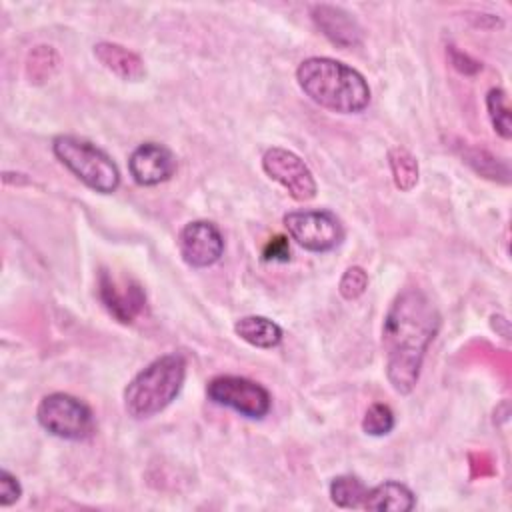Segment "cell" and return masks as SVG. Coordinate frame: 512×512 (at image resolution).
Returning a JSON list of instances; mask_svg holds the SVG:
<instances>
[{
  "label": "cell",
  "mask_w": 512,
  "mask_h": 512,
  "mask_svg": "<svg viewBox=\"0 0 512 512\" xmlns=\"http://www.w3.org/2000/svg\"><path fill=\"white\" fill-rule=\"evenodd\" d=\"M438 328L440 314L424 292L408 288L390 304L382 326V346L386 352V378L398 394L414 390L424 354Z\"/></svg>",
  "instance_id": "6da1fadb"
},
{
  "label": "cell",
  "mask_w": 512,
  "mask_h": 512,
  "mask_svg": "<svg viewBox=\"0 0 512 512\" xmlns=\"http://www.w3.org/2000/svg\"><path fill=\"white\" fill-rule=\"evenodd\" d=\"M296 80L312 102L338 114H358L370 102L366 78L356 68L328 56L302 60Z\"/></svg>",
  "instance_id": "7a4b0ae2"
},
{
  "label": "cell",
  "mask_w": 512,
  "mask_h": 512,
  "mask_svg": "<svg viewBox=\"0 0 512 512\" xmlns=\"http://www.w3.org/2000/svg\"><path fill=\"white\" fill-rule=\"evenodd\" d=\"M186 380V358L164 354L142 368L124 390V408L132 418H152L180 394Z\"/></svg>",
  "instance_id": "3957f363"
},
{
  "label": "cell",
  "mask_w": 512,
  "mask_h": 512,
  "mask_svg": "<svg viewBox=\"0 0 512 512\" xmlns=\"http://www.w3.org/2000/svg\"><path fill=\"white\" fill-rule=\"evenodd\" d=\"M52 152L80 182L94 192L110 194L120 186L118 166L96 144L64 134L52 140Z\"/></svg>",
  "instance_id": "277c9868"
},
{
  "label": "cell",
  "mask_w": 512,
  "mask_h": 512,
  "mask_svg": "<svg viewBox=\"0 0 512 512\" xmlns=\"http://www.w3.org/2000/svg\"><path fill=\"white\" fill-rule=\"evenodd\" d=\"M38 424L62 440H84L94 432V414L80 398L66 392L44 396L36 408Z\"/></svg>",
  "instance_id": "5b68a950"
},
{
  "label": "cell",
  "mask_w": 512,
  "mask_h": 512,
  "mask_svg": "<svg viewBox=\"0 0 512 512\" xmlns=\"http://www.w3.org/2000/svg\"><path fill=\"white\" fill-rule=\"evenodd\" d=\"M208 398L250 420H262L272 408L270 392L244 376H216L206 386Z\"/></svg>",
  "instance_id": "8992f818"
},
{
  "label": "cell",
  "mask_w": 512,
  "mask_h": 512,
  "mask_svg": "<svg viewBox=\"0 0 512 512\" xmlns=\"http://www.w3.org/2000/svg\"><path fill=\"white\" fill-rule=\"evenodd\" d=\"M284 226L298 246L310 252H328L344 238L342 222L330 210H294L284 216Z\"/></svg>",
  "instance_id": "52a82bcc"
},
{
  "label": "cell",
  "mask_w": 512,
  "mask_h": 512,
  "mask_svg": "<svg viewBox=\"0 0 512 512\" xmlns=\"http://www.w3.org/2000/svg\"><path fill=\"white\" fill-rule=\"evenodd\" d=\"M262 168L268 178L278 182L294 200L308 202L316 196L318 186L310 168L292 150L280 146L268 148L262 156Z\"/></svg>",
  "instance_id": "ba28073f"
},
{
  "label": "cell",
  "mask_w": 512,
  "mask_h": 512,
  "mask_svg": "<svg viewBox=\"0 0 512 512\" xmlns=\"http://www.w3.org/2000/svg\"><path fill=\"white\" fill-rule=\"evenodd\" d=\"M98 298L120 324H132L146 306V294L136 280L112 276L108 270H102L98 276Z\"/></svg>",
  "instance_id": "9c48e42d"
},
{
  "label": "cell",
  "mask_w": 512,
  "mask_h": 512,
  "mask_svg": "<svg viewBox=\"0 0 512 512\" xmlns=\"http://www.w3.org/2000/svg\"><path fill=\"white\" fill-rule=\"evenodd\" d=\"M178 250L188 266L208 268L220 260L224 252V238L216 224L208 220H194L180 230Z\"/></svg>",
  "instance_id": "30bf717a"
},
{
  "label": "cell",
  "mask_w": 512,
  "mask_h": 512,
  "mask_svg": "<svg viewBox=\"0 0 512 512\" xmlns=\"http://www.w3.org/2000/svg\"><path fill=\"white\" fill-rule=\"evenodd\" d=\"M128 170L136 184L156 186L176 172V158L166 146L158 142H144L132 150Z\"/></svg>",
  "instance_id": "8fae6325"
},
{
  "label": "cell",
  "mask_w": 512,
  "mask_h": 512,
  "mask_svg": "<svg viewBox=\"0 0 512 512\" xmlns=\"http://www.w3.org/2000/svg\"><path fill=\"white\" fill-rule=\"evenodd\" d=\"M314 24L320 32L340 48H352L362 42V30L356 18L334 4H314L310 8Z\"/></svg>",
  "instance_id": "7c38bea8"
},
{
  "label": "cell",
  "mask_w": 512,
  "mask_h": 512,
  "mask_svg": "<svg viewBox=\"0 0 512 512\" xmlns=\"http://www.w3.org/2000/svg\"><path fill=\"white\" fill-rule=\"evenodd\" d=\"M94 56L106 70H110L112 74H116L122 80L136 82L146 74L142 58L136 52H132L120 44L98 42L94 46Z\"/></svg>",
  "instance_id": "4fadbf2b"
},
{
  "label": "cell",
  "mask_w": 512,
  "mask_h": 512,
  "mask_svg": "<svg viewBox=\"0 0 512 512\" xmlns=\"http://www.w3.org/2000/svg\"><path fill=\"white\" fill-rule=\"evenodd\" d=\"M414 504V492L406 484L386 480L366 492L362 508L376 512H408L414 508Z\"/></svg>",
  "instance_id": "5bb4252c"
},
{
  "label": "cell",
  "mask_w": 512,
  "mask_h": 512,
  "mask_svg": "<svg viewBox=\"0 0 512 512\" xmlns=\"http://www.w3.org/2000/svg\"><path fill=\"white\" fill-rule=\"evenodd\" d=\"M236 336L256 348H276L282 342V328L266 316H242L234 324Z\"/></svg>",
  "instance_id": "9a60e30c"
},
{
  "label": "cell",
  "mask_w": 512,
  "mask_h": 512,
  "mask_svg": "<svg viewBox=\"0 0 512 512\" xmlns=\"http://www.w3.org/2000/svg\"><path fill=\"white\" fill-rule=\"evenodd\" d=\"M330 500L340 508H362L368 488L358 476L342 474L330 482Z\"/></svg>",
  "instance_id": "2e32d148"
},
{
  "label": "cell",
  "mask_w": 512,
  "mask_h": 512,
  "mask_svg": "<svg viewBox=\"0 0 512 512\" xmlns=\"http://www.w3.org/2000/svg\"><path fill=\"white\" fill-rule=\"evenodd\" d=\"M388 162L396 188L410 192L418 184V160L406 148L394 146L388 152Z\"/></svg>",
  "instance_id": "e0dca14e"
},
{
  "label": "cell",
  "mask_w": 512,
  "mask_h": 512,
  "mask_svg": "<svg viewBox=\"0 0 512 512\" xmlns=\"http://www.w3.org/2000/svg\"><path fill=\"white\" fill-rule=\"evenodd\" d=\"M56 68H58V54L52 46L40 44L28 52L26 76L30 78V82L34 84L46 82L48 78H52Z\"/></svg>",
  "instance_id": "ac0fdd59"
},
{
  "label": "cell",
  "mask_w": 512,
  "mask_h": 512,
  "mask_svg": "<svg viewBox=\"0 0 512 512\" xmlns=\"http://www.w3.org/2000/svg\"><path fill=\"white\" fill-rule=\"evenodd\" d=\"M486 110L488 118L494 126V132L502 136L504 140H510L512 136V118H510V104L508 94L502 88H492L486 94Z\"/></svg>",
  "instance_id": "d6986e66"
},
{
  "label": "cell",
  "mask_w": 512,
  "mask_h": 512,
  "mask_svg": "<svg viewBox=\"0 0 512 512\" xmlns=\"http://www.w3.org/2000/svg\"><path fill=\"white\" fill-rule=\"evenodd\" d=\"M394 428V412L388 404L374 402L364 418H362V430L368 436H386Z\"/></svg>",
  "instance_id": "ffe728a7"
},
{
  "label": "cell",
  "mask_w": 512,
  "mask_h": 512,
  "mask_svg": "<svg viewBox=\"0 0 512 512\" xmlns=\"http://www.w3.org/2000/svg\"><path fill=\"white\" fill-rule=\"evenodd\" d=\"M368 288V274L360 266H350L344 270L340 282H338V292L344 300H356L360 298Z\"/></svg>",
  "instance_id": "44dd1931"
},
{
  "label": "cell",
  "mask_w": 512,
  "mask_h": 512,
  "mask_svg": "<svg viewBox=\"0 0 512 512\" xmlns=\"http://www.w3.org/2000/svg\"><path fill=\"white\" fill-rule=\"evenodd\" d=\"M22 496V486L14 474L8 470L0 472V506H12Z\"/></svg>",
  "instance_id": "7402d4cb"
},
{
  "label": "cell",
  "mask_w": 512,
  "mask_h": 512,
  "mask_svg": "<svg viewBox=\"0 0 512 512\" xmlns=\"http://www.w3.org/2000/svg\"><path fill=\"white\" fill-rule=\"evenodd\" d=\"M262 258L266 262H288L290 260V244L286 236H274L266 242L262 250Z\"/></svg>",
  "instance_id": "603a6c76"
}]
</instances>
